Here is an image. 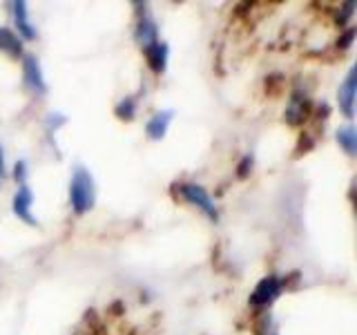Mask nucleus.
<instances>
[{"instance_id": "nucleus-17", "label": "nucleus", "mask_w": 357, "mask_h": 335, "mask_svg": "<svg viewBox=\"0 0 357 335\" xmlns=\"http://www.w3.org/2000/svg\"><path fill=\"white\" fill-rule=\"evenodd\" d=\"M353 40H355V27H349V29H346V31L342 34V36L337 38V47H340V50H349L351 45H353Z\"/></svg>"}, {"instance_id": "nucleus-3", "label": "nucleus", "mask_w": 357, "mask_h": 335, "mask_svg": "<svg viewBox=\"0 0 357 335\" xmlns=\"http://www.w3.org/2000/svg\"><path fill=\"white\" fill-rule=\"evenodd\" d=\"M22 78H25V85L31 89L33 94L43 96L47 92V83H45V76L40 70V63L33 54L22 56Z\"/></svg>"}, {"instance_id": "nucleus-8", "label": "nucleus", "mask_w": 357, "mask_h": 335, "mask_svg": "<svg viewBox=\"0 0 357 335\" xmlns=\"http://www.w3.org/2000/svg\"><path fill=\"white\" fill-rule=\"evenodd\" d=\"M172 117H174L172 110H159V112H154V114L150 117V121L145 123V132H148V137L152 141H161L165 134H167V128H170Z\"/></svg>"}, {"instance_id": "nucleus-18", "label": "nucleus", "mask_w": 357, "mask_h": 335, "mask_svg": "<svg viewBox=\"0 0 357 335\" xmlns=\"http://www.w3.org/2000/svg\"><path fill=\"white\" fill-rule=\"evenodd\" d=\"M14 179L18 181V186L27 184V163L25 161H16V165H14Z\"/></svg>"}, {"instance_id": "nucleus-14", "label": "nucleus", "mask_w": 357, "mask_h": 335, "mask_svg": "<svg viewBox=\"0 0 357 335\" xmlns=\"http://www.w3.org/2000/svg\"><path fill=\"white\" fill-rule=\"evenodd\" d=\"M116 117L121 121H132L134 117H137V98L134 96H126L121 100V103L116 105Z\"/></svg>"}, {"instance_id": "nucleus-4", "label": "nucleus", "mask_w": 357, "mask_h": 335, "mask_svg": "<svg viewBox=\"0 0 357 335\" xmlns=\"http://www.w3.org/2000/svg\"><path fill=\"white\" fill-rule=\"evenodd\" d=\"M279 293H282V279H279L277 275H268L255 286L248 302L252 306H268L277 299Z\"/></svg>"}, {"instance_id": "nucleus-15", "label": "nucleus", "mask_w": 357, "mask_h": 335, "mask_svg": "<svg viewBox=\"0 0 357 335\" xmlns=\"http://www.w3.org/2000/svg\"><path fill=\"white\" fill-rule=\"evenodd\" d=\"M67 123V117L61 114V112H50L47 117H45V128H47V132H56L59 128H63Z\"/></svg>"}, {"instance_id": "nucleus-6", "label": "nucleus", "mask_w": 357, "mask_h": 335, "mask_svg": "<svg viewBox=\"0 0 357 335\" xmlns=\"http://www.w3.org/2000/svg\"><path fill=\"white\" fill-rule=\"evenodd\" d=\"M355 85H357V70L351 67L349 74L344 78V83L337 89V103L346 119H353L355 114Z\"/></svg>"}, {"instance_id": "nucleus-16", "label": "nucleus", "mask_w": 357, "mask_h": 335, "mask_svg": "<svg viewBox=\"0 0 357 335\" xmlns=\"http://www.w3.org/2000/svg\"><path fill=\"white\" fill-rule=\"evenodd\" d=\"M355 3H344L342 7H340V11H337V18H335V20H337V25L340 27H344V25H349V20L353 18V14H355Z\"/></svg>"}, {"instance_id": "nucleus-5", "label": "nucleus", "mask_w": 357, "mask_h": 335, "mask_svg": "<svg viewBox=\"0 0 357 335\" xmlns=\"http://www.w3.org/2000/svg\"><path fill=\"white\" fill-rule=\"evenodd\" d=\"M31 204H33V193L27 184L18 186V190L14 193V199H11V210L18 219H22L27 226H36L38 219L31 215Z\"/></svg>"}, {"instance_id": "nucleus-13", "label": "nucleus", "mask_w": 357, "mask_h": 335, "mask_svg": "<svg viewBox=\"0 0 357 335\" xmlns=\"http://www.w3.org/2000/svg\"><path fill=\"white\" fill-rule=\"evenodd\" d=\"M337 143L344 148L346 154H355L357 152V130L353 126H344L337 130Z\"/></svg>"}, {"instance_id": "nucleus-11", "label": "nucleus", "mask_w": 357, "mask_h": 335, "mask_svg": "<svg viewBox=\"0 0 357 335\" xmlns=\"http://www.w3.org/2000/svg\"><path fill=\"white\" fill-rule=\"evenodd\" d=\"M306 119V96L301 98L297 92L293 94V98H290V105L286 110V121L290 123V126H299L301 121Z\"/></svg>"}, {"instance_id": "nucleus-7", "label": "nucleus", "mask_w": 357, "mask_h": 335, "mask_svg": "<svg viewBox=\"0 0 357 335\" xmlns=\"http://www.w3.org/2000/svg\"><path fill=\"white\" fill-rule=\"evenodd\" d=\"M11 14H14V25H16V31H18V38L22 40H33L38 36L36 29H33L31 20L27 16V3H22V0H16V3H11Z\"/></svg>"}, {"instance_id": "nucleus-2", "label": "nucleus", "mask_w": 357, "mask_h": 335, "mask_svg": "<svg viewBox=\"0 0 357 335\" xmlns=\"http://www.w3.org/2000/svg\"><path fill=\"white\" fill-rule=\"evenodd\" d=\"M176 190H178V195L188 201V204L197 206L210 221H215V223L219 221V210H217L215 201H212V197L208 195V190L204 186H199V184H178Z\"/></svg>"}, {"instance_id": "nucleus-1", "label": "nucleus", "mask_w": 357, "mask_h": 335, "mask_svg": "<svg viewBox=\"0 0 357 335\" xmlns=\"http://www.w3.org/2000/svg\"><path fill=\"white\" fill-rule=\"evenodd\" d=\"M96 201V186L94 177L85 165H76L70 179V206L76 215H85L94 208Z\"/></svg>"}, {"instance_id": "nucleus-12", "label": "nucleus", "mask_w": 357, "mask_h": 335, "mask_svg": "<svg viewBox=\"0 0 357 335\" xmlns=\"http://www.w3.org/2000/svg\"><path fill=\"white\" fill-rule=\"evenodd\" d=\"M0 50L7 52L9 56H20L22 54V40L18 38V34L7 29V27H0Z\"/></svg>"}, {"instance_id": "nucleus-20", "label": "nucleus", "mask_w": 357, "mask_h": 335, "mask_svg": "<svg viewBox=\"0 0 357 335\" xmlns=\"http://www.w3.org/2000/svg\"><path fill=\"white\" fill-rule=\"evenodd\" d=\"M7 174V163H5V150L3 145H0V179Z\"/></svg>"}, {"instance_id": "nucleus-10", "label": "nucleus", "mask_w": 357, "mask_h": 335, "mask_svg": "<svg viewBox=\"0 0 357 335\" xmlns=\"http://www.w3.org/2000/svg\"><path fill=\"white\" fill-rule=\"evenodd\" d=\"M145 59H148V65L156 74H163L167 67V56H170V50H167V43L156 40L152 43L150 47H145Z\"/></svg>"}, {"instance_id": "nucleus-9", "label": "nucleus", "mask_w": 357, "mask_h": 335, "mask_svg": "<svg viewBox=\"0 0 357 335\" xmlns=\"http://www.w3.org/2000/svg\"><path fill=\"white\" fill-rule=\"evenodd\" d=\"M134 40H137L141 47H150L152 43L159 40V27H156V22L150 18V16H141L139 22H137V29H134Z\"/></svg>"}, {"instance_id": "nucleus-19", "label": "nucleus", "mask_w": 357, "mask_h": 335, "mask_svg": "<svg viewBox=\"0 0 357 335\" xmlns=\"http://www.w3.org/2000/svg\"><path fill=\"white\" fill-rule=\"evenodd\" d=\"M252 163H255V159H252V154H245L243 159L239 161V165H237V177H248V172H250V168H252Z\"/></svg>"}]
</instances>
